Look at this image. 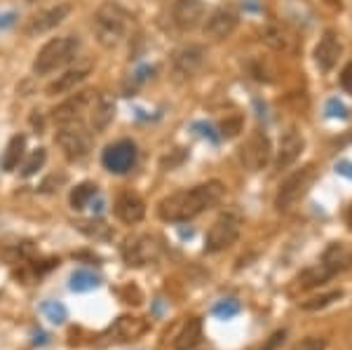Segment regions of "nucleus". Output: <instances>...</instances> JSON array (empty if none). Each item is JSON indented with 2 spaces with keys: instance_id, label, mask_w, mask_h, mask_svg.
<instances>
[{
  "instance_id": "1",
  "label": "nucleus",
  "mask_w": 352,
  "mask_h": 350,
  "mask_svg": "<svg viewBox=\"0 0 352 350\" xmlns=\"http://www.w3.org/2000/svg\"><path fill=\"white\" fill-rule=\"evenodd\" d=\"M223 193H226V188L221 182H207V184L192 186V188H186V190H176V193L160 200V205H157V217L169 223L190 221V219H195L197 214H202L204 210L219 205V202L223 200Z\"/></svg>"
},
{
  "instance_id": "2",
  "label": "nucleus",
  "mask_w": 352,
  "mask_h": 350,
  "mask_svg": "<svg viewBox=\"0 0 352 350\" xmlns=\"http://www.w3.org/2000/svg\"><path fill=\"white\" fill-rule=\"evenodd\" d=\"M94 36H96V43L106 50H113L122 43L124 33H127V12L120 8L118 3H104L94 14Z\"/></svg>"
},
{
  "instance_id": "3",
  "label": "nucleus",
  "mask_w": 352,
  "mask_h": 350,
  "mask_svg": "<svg viewBox=\"0 0 352 350\" xmlns=\"http://www.w3.org/2000/svg\"><path fill=\"white\" fill-rule=\"evenodd\" d=\"M78 38L73 36H61V38H52L50 43H45L41 47V52L33 59V73L36 76H47L56 69L71 61L78 52Z\"/></svg>"
},
{
  "instance_id": "4",
  "label": "nucleus",
  "mask_w": 352,
  "mask_h": 350,
  "mask_svg": "<svg viewBox=\"0 0 352 350\" xmlns=\"http://www.w3.org/2000/svg\"><path fill=\"white\" fill-rule=\"evenodd\" d=\"M56 146L64 151L68 160H82L89 153V146H92V134L87 132V127L80 120L64 122L56 129Z\"/></svg>"
},
{
  "instance_id": "5",
  "label": "nucleus",
  "mask_w": 352,
  "mask_h": 350,
  "mask_svg": "<svg viewBox=\"0 0 352 350\" xmlns=\"http://www.w3.org/2000/svg\"><path fill=\"white\" fill-rule=\"evenodd\" d=\"M315 182V167L308 165L303 169H296V172L292 174L289 179H285V184L280 186V190H277V197H275V207L280 212H287L292 210L294 205L308 193V188Z\"/></svg>"
},
{
  "instance_id": "6",
  "label": "nucleus",
  "mask_w": 352,
  "mask_h": 350,
  "mask_svg": "<svg viewBox=\"0 0 352 350\" xmlns=\"http://www.w3.org/2000/svg\"><path fill=\"white\" fill-rule=\"evenodd\" d=\"M240 238V219L235 214H223L212 223L207 233V252L217 254L232 247Z\"/></svg>"
},
{
  "instance_id": "7",
  "label": "nucleus",
  "mask_w": 352,
  "mask_h": 350,
  "mask_svg": "<svg viewBox=\"0 0 352 350\" xmlns=\"http://www.w3.org/2000/svg\"><path fill=\"white\" fill-rule=\"evenodd\" d=\"M162 252V245L153 235H139V238L127 240L122 247V259L127 266H146V263L155 261Z\"/></svg>"
},
{
  "instance_id": "8",
  "label": "nucleus",
  "mask_w": 352,
  "mask_h": 350,
  "mask_svg": "<svg viewBox=\"0 0 352 350\" xmlns=\"http://www.w3.org/2000/svg\"><path fill=\"white\" fill-rule=\"evenodd\" d=\"M101 162H104V167L113 174H127L136 162V146L127 139L116 141V144H111L109 149L104 151Z\"/></svg>"
},
{
  "instance_id": "9",
  "label": "nucleus",
  "mask_w": 352,
  "mask_h": 350,
  "mask_svg": "<svg viewBox=\"0 0 352 350\" xmlns=\"http://www.w3.org/2000/svg\"><path fill=\"white\" fill-rule=\"evenodd\" d=\"M71 14V5L68 3H59L54 8H47L43 12H38L36 17H31L26 24V36H43V33L54 31L59 24H64Z\"/></svg>"
},
{
  "instance_id": "10",
  "label": "nucleus",
  "mask_w": 352,
  "mask_h": 350,
  "mask_svg": "<svg viewBox=\"0 0 352 350\" xmlns=\"http://www.w3.org/2000/svg\"><path fill=\"white\" fill-rule=\"evenodd\" d=\"M270 160V141L263 132H254L247 144L242 146V162L247 169L258 172Z\"/></svg>"
},
{
  "instance_id": "11",
  "label": "nucleus",
  "mask_w": 352,
  "mask_h": 350,
  "mask_svg": "<svg viewBox=\"0 0 352 350\" xmlns=\"http://www.w3.org/2000/svg\"><path fill=\"white\" fill-rule=\"evenodd\" d=\"M237 12L232 8H219L209 14L207 24H204V36L214 38V41H223V38L232 36V31L237 28Z\"/></svg>"
},
{
  "instance_id": "12",
  "label": "nucleus",
  "mask_w": 352,
  "mask_h": 350,
  "mask_svg": "<svg viewBox=\"0 0 352 350\" xmlns=\"http://www.w3.org/2000/svg\"><path fill=\"white\" fill-rule=\"evenodd\" d=\"M92 97H94V92H78V94H73V97H68L64 104H59L52 111L54 122L56 125H64V122H71V120H80L82 111L92 104Z\"/></svg>"
},
{
  "instance_id": "13",
  "label": "nucleus",
  "mask_w": 352,
  "mask_h": 350,
  "mask_svg": "<svg viewBox=\"0 0 352 350\" xmlns=\"http://www.w3.org/2000/svg\"><path fill=\"white\" fill-rule=\"evenodd\" d=\"M174 21L181 31H190L202 21L204 17V3L202 0H176L174 3Z\"/></svg>"
},
{
  "instance_id": "14",
  "label": "nucleus",
  "mask_w": 352,
  "mask_h": 350,
  "mask_svg": "<svg viewBox=\"0 0 352 350\" xmlns=\"http://www.w3.org/2000/svg\"><path fill=\"white\" fill-rule=\"evenodd\" d=\"M338 56H340V41H338L336 31L329 28V31H324V36L320 38V43H317V47H315V61L322 71L329 73L333 66H336Z\"/></svg>"
},
{
  "instance_id": "15",
  "label": "nucleus",
  "mask_w": 352,
  "mask_h": 350,
  "mask_svg": "<svg viewBox=\"0 0 352 350\" xmlns=\"http://www.w3.org/2000/svg\"><path fill=\"white\" fill-rule=\"evenodd\" d=\"M303 153V137L296 129H289L285 132V137L280 139L277 146V157H275V167L277 169H287L298 160V155Z\"/></svg>"
},
{
  "instance_id": "16",
  "label": "nucleus",
  "mask_w": 352,
  "mask_h": 350,
  "mask_svg": "<svg viewBox=\"0 0 352 350\" xmlns=\"http://www.w3.org/2000/svg\"><path fill=\"white\" fill-rule=\"evenodd\" d=\"M116 118V104L106 94H94L89 104V125L94 132H106Z\"/></svg>"
},
{
  "instance_id": "17",
  "label": "nucleus",
  "mask_w": 352,
  "mask_h": 350,
  "mask_svg": "<svg viewBox=\"0 0 352 350\" xmlns=\"http://www.w3.org/2000/svg\"><path fill=\"white\" fill-rule=\"evenodd\" d=\"M116 217L122 223H139L146 217V205L136 193H122L116 200Z\"/></svg>"
},
{
  "instance_id": "18",
  "label": "nucleus",
  "mask_w": 352,
  "mask_h": 350,
  "mask_svg": "<svg viewBox=\"0 0 352 350\" xmlns=\"http://www.w3.org/2000/svg\"><path fill=\"white\" fill-rule=\"evenodd\" d=\"M89 71H92V66L85 64V66H76V69H68L64 76H56V80H52L47 85V89L45 92L50 94V97H56V94H66V92H73V89L80 85L85 78L89 76Z\"/></svg>"
},
{
  "instance_id": "19",
  "label": "nucleus",
  "mask_w": 352,
  "mask_h": 350,
  "mask_svg": "<svg viewBox=\"0 0 352 350\" xmlns=\"http://www.w3.org/2000/svg\"><path fill=\"white\" fill-rule=\"evenodd\" d=\"M322 266H324L329 273L336 275L343 273L352 266V252L345 242H331V245L324 250V256H322Z\"/></svg>"
},
{
  "instance_id": "20",
  "label": "nucleus",
  "mask_w": 352,
  "mask_h": 350,
  "mask_svg": "<svg viewBox=\"0 0 352 350\" xmlns=\"http://www.w3.org/2000/svg\"><path fill=\"white\" fill-rule=\"evenodd\" d=\"M204 64V50L200 45H188V47H181L174 54V69L181 76H192V73L200 71Z\"/></svg>"
},
{
  "instance_id": "21",
  "label": "nucleus",
  "mask_w": 352,
  "mask_h": 350,
  "mask_svg": "<svg viewBox=\"0 0 352 350\" xmlns=\"http://www.w3.org/2000/svg\"><path fill=\"white\" fill-rule=\"evenodd\" d=\"M151 329L148 320L144 318H134V315H122V318L116 320V325L111 327V331L122 341H136Z\"/></svg>"
},
{
  "instance_id": "22",
  "label": "nucleus",
  "mask_w": 352,
  "mask_h": 350,
  "mask_svg": "<svg viewBox=\"0 0 352 350\" xmlns=\"http://www.w3.org/2000/svg\"><path fill=\"white\" fill-rule=\"evenodd\" d=\"M202 338V322L197 318H190L186 320L184 327H181L179 336L174 338V348L176 350H190L200 343Z\"/></svg>"
},
{
  "instance_id": "23",
  "label": "nucleus",
  "mask_w": 352,
  "mask_h": 350,
  "mask_svg": "<svg viewBox=\"0 0 352 350\" xmlns=\"http://www.w3.org/2000/svg\"><path fill=\"white\" fill-rule=\"evenodd\" d=\"M24 149H26L24 134H16V137L10 139L8 149H5V153H3V169L5 172H12V169L19 167L21 157H24Z\"/></svg>"
},
{
  "instance_id": "24",
  "label": "nucleus",
  "mask_w": 352,
  "mask_h": 350,
  "mask_svg": "<svg viewBox=\"0 0 352 350\" xmlns=\"http://www.w3.org/2000/svg\"><path fill=\"white\" fill-rule=\"evenodd\" d=\"M261 41L275 50V52H287V50H292V38H289V33L280 26H265L263 31H261Z\"/></svg>"
},
{
  "instance_id": "25",
  "label": "nucleus",
  "mask_w": 352,
  "mask_h": 350,
  "mask_svg": "<svg viewBox=\"0 0 352 350\" xmlns=\"http://www.w3.org/2000/svg\"><path fill=\"white\" fill-rule=\"evenodd\" d=\"M329 278H331V273L320 263V266L305 268L303 273L298 275V287L300 289H312V287H317V285H324Z\"/></svg>"
},
{
  "instance_id": "26",
  "label": "nucleus",
  "mask_w": 352,
  "mask_h": 350,
  "mask_svg": "<svg viewBox=\"0 0 352 350\" xmlns=\"http://www.w3.org/2000/svg\"><path fill=\"white\" fill-rule=\"evenodd\" d=\"M94 197H96V186L85 182V184L76 186V188L71 190V207L73 210H85Z\"/></svg>"
},
{
  "instance_id": "27",
  "label": "nucleus",
  "mask_w": 352,
  "mask_h": 350,
  "mask_svg": "<svg viewBox=\"0 0 352 350\" xmlns=\"http://www.w3.org/2000/svg\"><path fill=\"white\" fill-rule=\"evenodd\" d=\"M101 285V278L92 270H76L71 275V289L73 292H89V289H96Z\"/></svg>"
},
{
  "instance_id": "28",
  "label": "nucleus",
  "mask_w": 352,
  "mask_h": 350,
  "mask_svg": "<svg viewBox=\"0 0 352 350\" xmlns=\"http://www.w3.org/2000/svg\"><path fill=\"white\" fill-rule=\"evenodd\" d=\"M43 315H45V320H50L52 325H64L66 322V308L61 306L59 301H45L43 306Z\"/></svg>"
},
{
  "instance_id": "29",
  "label": "nucleus",
  "mask_w": 352,
  "mask_h": 350,
  "mask_svg": "<svg viewBox=\"0 0 352 350\" xmlns=\"http://www.w3.org/2000/svg\"><path fill=\"white\" fill-rule=\"evenodd\" d=\"M212 313L217 315V318H221V320H230V318H235V315L240 313V301H235V298L219 301L217 306H214Z\"/></svg>"
},
{
  "instance_id": "30",
  "label": "nucleus",
  "mask_w": 352,
  "mask_h": 350,
  "mask_svg": "<svg viewBox=\"0 0 352 350\" xmlns=\"http://www.w3.org/2000/svg\"><path fill=\"white\" fill-rule=\"evenodd\" d=\"M45 160H47V153H45V149H36L31 153V157L26 160V165H24V169H21V174H24V177H33V174H36L38 169L45 165Z\"/></svg>"
},
{
  "instance_id": "31",
  "label": "nucleus",
  "mask_w": 352,
  "mask_h": 350,
  "mask_svg": "<svg viewBox=\"0 0 352 350\" xmlns=\"http://www.w3.org/2000/svg\"><path fill=\"white\" fill-rule=\"evenodd\" d=\"M336 298H340V292H329V294H322V296H315L310 301H303L300 308L303 310H320V308H327L329 303H333Z\"/></svg>"
},
{
  "instance_id": "32",
  "label": "nucleus",
  "mask_w": 352,
  "mask_h": 350,
  "mask_svg": "<svg viewBox=\"0 0 352 350\" xmlns=\"http://www.w3.org/2000/svg\"><path fill=\"white\" fill-rule=\"evenodd\" d=\"M324 113L329 118H340V120H348V118H350L348 106H345L340 99H329L327 106H324Z\"/></svg>"
},
{
  "instance_id": "33",
  "label": "nucleus",
  "mask_w": 352,
  "mask_h": 350,
  "mask_svg": "<svg viewBox=\"0 0 352 350\" xmlns=\"http://www.w3.org/2000/svg\"><path fill=\"white\" fill-rule=\"evenodd\" d=\"M294 350H324V338L308 336V338H303L300 343H296Z\"/></svg>"
},
{
  "instance_id": "34",
  "label": "nucleus",
  "mask_w": 352,
  "mask_h": 350,
  "mask_svg": "<svg viewBox=\"0 0 352 350\" xmlns=\"http://www.w3.org/2000/svg\"><path fill=\"white\" fill-rule=\"evenodd\" d=\"M221 129H223V137H235L237 132L242 129V120H240V116H235L232 120H223V125H221Z\"/></svg>"
},
{
  "instance_id": "35",
  "label": "nucleus",
  "mask_w": 352,
  "mask_h": 350,
  "mask_svg": "<svg viewBox=\"0 0 352 350\" xmlns=\"http://www.w3.org/2000/svg\"><path fill=\"white\" fill-rule=\"evenodd\" d=\"M340 85H343V89L352 97V61H348L345 69L340 71Z\"/></svg>"
},
{
  "instance_id": "36",
  "label": "nucleus",
  "mask_w": 352,
  "mask_h": 350,
  "mask_svg": "<svg viewBox=\"0 0 352 350\" xmlns=\"http://www.w3.org/2000/svg\"><path fill=\"white\" fill-rule=\"evenodd\" d=\"M282 341H285V331H275V334L270 336V341L265 343V348H261V350H275Z\"/></svg>"
},
{
  "instance_id": "37",
  "label": "nucleus",
  "mask_w": 352,
  "mask_h": 350,
  "mask_svg": "<svg viewBox=\"0 0 352 350\" xmlns=\"http://www.w3.org/2000/svg\"><path fill=\"white\" fill-rule=\"evenodd\" d=\"M336 172H338V174H343V177L352 179V162H348V160H338V162H336Z\"/></svg>"
},
{
  "instance_id": "38",
  "label": "nucleus",
  "mask_w": 352,
  "mask_h": 350,
  "mask_svg": "<svg viewBox=\"0 0 352 350\" xmlns=\"http://www.w3.org/2000/svg\"><path fill=\"white\" fill-rule=\"evenodd\" d=\"M14 19H16V14H12V12H8V14H0V28H8V26H12V24H14Z\"/></svg>"
},
{
  "instance_id": "39",
  "label": "nucleus",
  "mask_w": 352,
  "mask_h": 350,
  "mask_svg": "<svg viewBox=\"0 0 352 350\" xmlns=\"http://www.w3.org/2000/svg\"><path fill=\"white\" fill-rule=\"evenodd\" d=\"M197 129H202V134H204V137H209L212 141H217V139H219L217 134H214V129L209 127V125H197Z\"/></svg>"
},
{
  "instance_id": "40",
  "label": "nucleus",
  "mask_w": 352,
  "mask_h": 350,
  "mask_svg": "<svg viewBox=\"0 0 352 350\" xmlns=\"http://www.w3.org/2000/svg\"><path fill=\"white\" fill-rule=\"evenodd\" d=\"M345 221H348V226H350V230H352V205L348 207V212H345Z\"/></svg>"
},
{
  "instance_id": "41",
  "label": "nucleus",
  "mask_w": 352,
  "mask_h": 350,
  "mask_svg": "<svg viewBox=\"0 0 352 350\" xmlns=\"http://www.w3.org/2000/svg\"><path fill=\"white\" fill-rule=\"evenodd\" d=\"M327 3H331V5H340V0H327Z\"/></svg>"
}]
</instances>
